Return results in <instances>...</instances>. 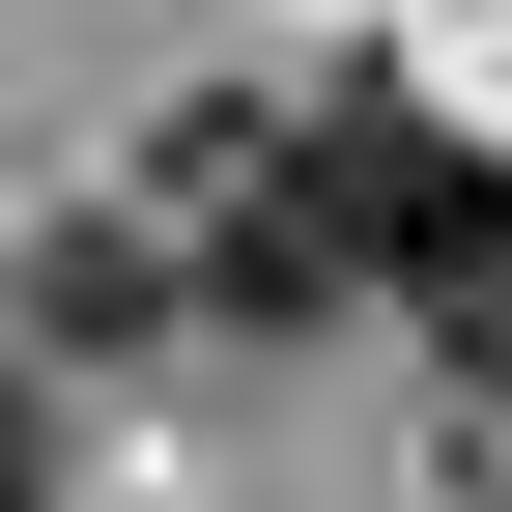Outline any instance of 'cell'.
<instances>
[{"instance_id": "1", "label": "cell", "mask_w": 512, "mask_h": 512, "mask_svg": "<svg viewBox=\"0 0 512 512\" xmlns=\"http://www.w3.org/2000/svg\"><path fill=\"white\" fill-rule=\"evenodd\" d=\"M285 171H313V228H342V285H427V313H456L484 256H512V171L427 86H285Z\"/></svg>"}, {"instance_id": "2", "label": "cell", "mask_w": 512, "mask_h": 512, "mask_svg": "<svg viewBox=\"0 0 512 512\" xmlns=\"http://www.w3.org/2000/svg\"><path fill=\"white\" fill-rule=\"evenodd\" d=\"M29 313H57V342H171V313H200L171 200H86V228H29Z\"/></svg>"}, {"instance_id": "3", "label": "cell", "mask_w": 512, "mask_h": 512, "mask_svg": "<svg viewBox=\"0 0 512 512\" xmlns=\"http://www.w3.org/2000/svg\"><path fill=\"white\" fill-rule=\"evenodd\" d=\"M456 370H484V399H512V256H484V285H456Z\"/></svg>"}, {"instance_id": "4", "label": "cell", "mask_w": 512, "mask_h": 512, "mask_svg": "<svg viewBox=\"0 0 512 512\" xmlns=\"http://www.w3.org/2000/svg\"><path fill=\"white\" fill-rule=\"evenodd\" d=\"M29 484H57V427H29V370H0V512H29Z\"/></svg>"}]
</instances>
